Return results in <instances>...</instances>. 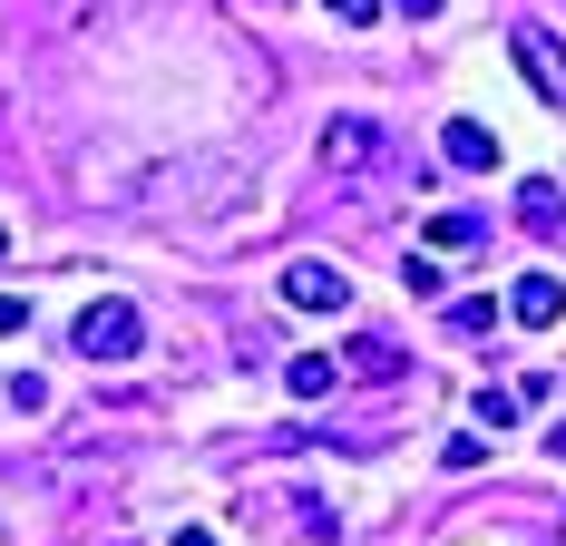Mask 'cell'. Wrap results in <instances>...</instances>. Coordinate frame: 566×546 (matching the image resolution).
Returning a JSON list of instances; mask_svg holds the SVG:
<instances>
[{
    "mask_svg": "<svg viewBox=\"0 0 566 546\" xmlns=\"http://www.w3.org/2000/svg\"><path fill=\"white\" fill-rule=\"evenodd\" d=\"M333 381H342V361H333V351H293V361H283V390H293V400H323Z\"/></svg>",
    "mask_w": 566,
    "mask_h": 546,
    "instance_id": "cell-7",
    "label": "cell"
},
{
    "mask_svg": "<svg viewBox=\"0 0 566 546\" xmlns=\"http://www.w3.org/2000/svg\"><path fill=\"white\" fill-rule=\"evenodd\" d=\"M381 147H391V137H381V117H333V127H323V166H333V176L371 166Z\"/></svg>",
    "mask_w": 566,
    "mask_h": 546,
    "instance_id": "cell-4",
    "label": "cell"
},
{
    "mask_svg": "<svg viewBox=\"0 0 566 546\" xmlns=\"http://www.w3.org/2000/svg\"><path fill=\"white\" fill-rule=\"evenodd\" d=\"M283 303L293 313H342L352 303V273H333L323 254H303V264H283Z\"/></svg>",
    "mask_w": 566,
    "mask_h": 546,
    "instance_id": "cell-3",
    "label": "cell"
},
{
    "mask_svg": "<svg viewBox=\"0 0 566 546\" xmlns=\"http://www.w3.org/2000/svg\"><path fill=\"white\" fill-rule=\"evenodd\" d=\"M323 10H333V20H352V30H371V20H381V0H323Z\"/></svg>",
    "mask_w": 566,
    "mask_h": 546,
    "instance_id": "cell-15",
    "label": "cell"
},
{
    "mask_svg": "<svg viewBox=\"0 0 566 546\" xmlns=\"http://www.w3.org/2000/svg\"><path fill=\"white\" fill-rule=\"evenodd\" d=\"M517 420V390H479V430H509Z\"/></svg>",
    "mask_w": 566,
    "mask_h": 546,
    "instance_id": "cell-12",
    "label": "cell"
},
{
    "mask_svg": "<svg viewBox=\"0 0 566 546\" xmlns=\"http://www.w3.org/2000/svg\"><path fill=\"white\" fill-rule=\"evenodd\" d=\"M557 313H566V283H557V273H527V283L509 293V323H527V332H547Z\"/></svg>",
    "mask_w": 566,
    "mask_h": 546,
    "instance_id": "cell-5",
    "label": "cell"
},
{
    "mask_svg": "<svg viewBox=\"0 0 566 546\" xmlns=\"http://www.w3.org/2000/svg\"><path fill=\"white\" fill-rule=\"evenodd\" d=\"M499 323V303H479V293H469V303H450V332H489Z\"/></svg>",
    "mask_w": 566,
    "mask_h": 546,
    "instance_id": "cell-14",
    "label": "cell"
},
{
    "mask_svg": "<svg viewBox=\"0 0 566 546\" xmlns=\"http://www.w3.org/2000/svg\"><path fill=\"white\" fill-rule=\"evenodd\" d=\"M10 410H50V381L40 371H10Z\"/></svg>",
    "mask_w": 566,
    "mask_h": 546,
    "instance_id": "cell-13",
    "label": "cell"
},
{
    "mask_svg": "<svg viewBox=\"0 0 566 546\" xmlns=\"http://www.w3.org/2000/svg\"><path fill=\"white\" fill-rule=\"evenodd\" d=\"M440 157L469 166V176H489V166H499V137H489L479 117H450V127H440Z\"/></svg>",
    "mask_w": 566,
    "mask_h": 546,
    "instance_id": "cell-6",
    "label": "cell"
},
{
    "mask_svg": "<svg viewBox=\"0 0 566 546\" xmlns=\"http://www.w3.org/2000/svg\"><path fill=\"white\" fill-rule=\"evenodd\" d=\"M509 50H517V69H527V88L547 98V108H566V50H557V30H509Z\"/></svg>",
    "mask_w": 566,
    "mask_h": 546,
    "instance_id": "cell-2",
    "label": "cell"
},
{
    "mask_svg": "<svg viewBox=\"0 0 566 546\" xmlns=\"http://www.w3.org/2000/svg\"><path fill=\"white\" fill-rule=\"evenodd\" d=\"M20 323H30V313H20V303H10V293H0V332H20Z\"/></svg>",
    "mask_w": 566,
    "mask_h": 546,
    "instance_id": "cell-17",
    "label": "cell"
},
{
    "mask_svg": "<svg viewBox=\"0 0 566 546\" xmlns=\"http://www.w3.org/2000/svg\"><path fill=\"white\" fill-rule=\"evenodd\" d=\"M391 10H400V20H430V10H440V0H391Z\"/></svg>",
    "mask_w": 566,
    "mask_h": 546,
    "instance_id": "cell-16",
    "label": "cell"
},
{
    "mask_svg": "<svg viewBox=\"0 0 566 546\" xmlns=\"http://www.w3.org/2000/svg\"><path fill=\"white\" fill-rule=\"evenodd\" d=\"M176 546H216V527H176Z\"/></svg>",
    "mask_w": 566,
    "mask_h": 546,
    "instance_id": "cell-18",
    "label": "cell"
},
{
    "mask_svg": "<svg viewBox=\"0 0 566 546\" xmlns=\"http://www.w3.org/2000/svg\"><path fill=\"white\" fill-rule=\"evenodd\" d=\"M517 224H527V234H557V224H566V206H557V186H547V176H527V186H517Z\"/></svg>",
    "mask_w": 566,
    "mask_h": 546,
    "instance_id": "cell-9",
    "label": "cell"
},
{
    "mask_svg": "<svg viewBox=\"0 0 566 546\" xmlns=\"http://www.w3.org/2000/svg\"><path fill=\"white\" fill-rule=\"evenodd\" d=\"M440 283H450V273L430 264V254H410V264H400V293H420V303H440Z\"/></svg>",
    "mask_w": 566,
    "mask_h": 546,
    "instance_id": "cell-10",
    "label": "cell"
},
{
    "mask_svg": "<svg viewBox=\"0 0 566 546\" xmlns=\"http://www.w3.org/2000/svg\"><path fill=\"white\" fill-rule=\"evenodd\" d=\"M137 342H147V323H137V303H117V293L69 323V351H78V361H137Z\"/></svg>",
    "mask_w": 566,
    "mask_h": 546,
    "instance_id": "cell-1",
    "label": "cell"
},
{
    "mask_svg": "<svg viewBox=\"0 0 566 546\" xmlns=\"http://www.w3.org/2000/svg\"><path fill=\"white\" fill-rule=\"evenodd\" d=\"M547 449H557V459H566V420H557V430H547Z\"/></svg>",
    "mask_w": 566,
    "mask_h": 546,
    "instance_id": "cell-19",
    "label": "cell"
},
{
    "mask_svg": "<svg viewBox=\"0 0 566 546\" xmlns=\"http://www.w3.org/2000/svg\"><path fill=\"white\" fill-rule=\"evenodd\" d=\"M0 254H10V234H0Z\"/></svg>",
    "mask_w": 566,
    "mask_h": 546,
    "instance_id": "cell-20",
    "label": "cell"
},
{
    "mask_svg": "<svg viewBox=\"0 0 566 546\" xmlns=\"http://www.w3.org/2000/svg\"><path fill=\"white\" fill-rule=\"evenodd\" d=\"M342 371H352V381H400V342H381V332H361Z\"/></svg>",
    "mask_w": 566,
    "mask_h": 546,
    "instance_id": "cell-8",
    "label": "cell"
},
{
    "mask_svg": "<svg viewBox=\"0 0 566 546\" xmlns=\"http://www.w3.org/2000/svg\"><path fill=\"white\" fill-rule=\"evenodd\" d=\"M479 234H489L479 216H430V244H479Z\"/></svg>",
    "mask_w": 566,
    "mask_h": 546,
    "instance_id": "cell-11",
    "label": "cell"
}]
</instances>
